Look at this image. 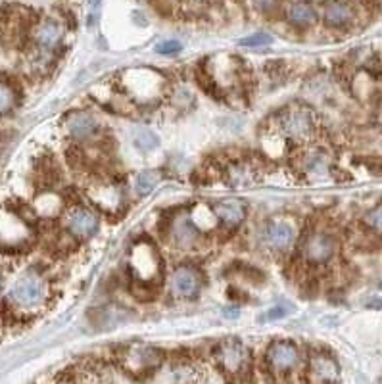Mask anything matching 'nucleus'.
I'll list each match as a JSON object with an SVG mask.
<instances>
[{
  "label": "nucleus",
  "mask_w": 382,
  "mask_h": 384,
  "mask_svg": "<svg viewBox=\"0 0 382 384\" xmlns=\"http://www.w3.org/2000/svg\"><path fill=\"white\" fill-rule=\"evenodd\" d=\"M211 210L217 217V225L221 231L227 233H234L246 223L248 220L250 208L248 204L240 200V198H225V200H219L211 206Z\"/></svg>",
  "instance_id": "18"
},
{
  "label": "nucleus",
  "mask_w": 382,
  "mask_h": 384,
  "mask_svg": "<svg viewBox=\"0 0 382 384\" xmlns=\"http://www.w3.org/2000/svg\"><path fill=\"white\" fill-rule=\"evenodd\" d=\"M213 360L229 383H248L252 376V350L238 338H225L213 348Z\"/></svg>",
  "instance_id": "8"
},
{
  "label": "nucleus",
  "mask_w": 382,
  "mask_h": 384,
  "mask_svg": "<svg viewBox=\"0 0 382 384\" xmlns=\"http://www.w3.org/2000/svg\"><path fill=\"white\" fill-rule=\"evenodd\" d=\"M160 229H162V236L177 252L196 250L206 238V233L198 227L190 210H177L165 215Z\"/></svg>",
  "instance_id": "9"
},
{
  "label": "nucleus",
  "mask_w": 382,
  "mask_h": 384,
  "mask_svg": "<svg viewBox=\"0 0 382 384\" xmlns=\"http://www.w3.org/2000/svg\"><path fill=\"white\" fill-rule=\"evenodd\" d=\"M160 183V173L152 171V169H144V171L137 173L133 179V190L137 197H148L150 192L158 187Z\"/></svg>",
  "instance_id": "24"
},
{
  "label": "nucleus",
  "mask_w": 382,
  "mask_h": 384,
  "mask_svg": "<svg viewBox=\"0 0 382 384\" xmlns=\"http://www.w3.org/2000/svg\"><path fill=\"white\" fill-rule=\"evenodd\" d=\"M273 43V37L269 35V33H254V35H250V37H244L240 40L242 47H248V48H259V47H267V45H271Z\"/></svg>",
  "instance_id": "27"
},
{
  "label": "nucleus",
  "mask_w": 382,
  "mask_h": 384,
  "mask_svg": "<svg viewBox=\"0 0 382 384\" xmlns=\"http://www.w3.org/2000/svg\"><path fill=\"white\" fill-rule=\"evenodd\" d=\"M165 286L173 300L192 302L202 294L206 286V275L194 261H179L165 277Z\"/></svg>",
  "instance_id": "11"
},
{
  "label": "nucleus",
  "mask_w": 382,
  "mask_h": 384,
  "mask_svg": "<svg viewBox=\"0 0 382 384\" xmlns=\"http://www.w3.org/2000/svg\"><path fill=\"white\" fill-rule=\"evenodd\" d=\"M225 179L229 181L231 187L242 188L250 187L256 181V165L250 162H233L225 167Z\"/></svg>",
  "instance_id": "21"
},
{
  "label": "nucleus",
  "mask_w": 382,
  "mask_h": 384,
  "mask_svg": "<svg viewBox=\"0 0 382 384\" xmlns=\"http://www.w3.org/2000/svg\"><path fill=\"white\" fill-rule=\"evenodd\" d=\"M63 129L77 146H94L104 139V123L91 110H73L63 119Z\"/></svg>",
  "instance_id": "12"
},
{
  "label": "nucleus",
  "mask_w": 382,
  "mask_h": 384,
  "mask_svg": "<svg viewBox=\"0 0 382 384\" xmlns=\"http://www.w3.org/2000/svg\"><path fill=\"white\" fill-rule=\"evenodd\" d=\"M361 231L374 238L381 240L382 238V202H379L373 208H369L363 217H361Z\"/></svg>",
  "instance_id": "22"
},
{
  "label": "nucleus",
  "mask_w": 382,
  "mask_h": 384,
  "mask_svg": "<svg viewBox=\"0 0 382 384\" xmlns=\"http://www.w3.org/2000/svg\"><path fill=\"white\" fill-rule=\"evenodd\" d=\"M158 137L148 129H141V131H137L135 135V144L139 146L144 152H148V150H154L158 146Z\"/></svg>",
  "instance_id": "26"
},
{
  "label": "nucleus",
  "mask_w": 382,
  "mask_h": 384,
  "mask_svg": "<svg viewBox=\"0 0 382 384\" xmlns=\"http://www.w3.org/2000/svg\"><path fill=\"white\" fill-rule=\"evenodd\" d=\"M340 250V238L335 229L327 225H313L307 227L300 236L296 244L298 263L304 269H325L338 256Z\"/></svg>",
  "instance_id": "4"
},
{
  "label": "nucleus",
  "mask_w": 382,
  "mask_h": 384,
  "mask_svg": "<svg viewBox=\"0 0 382 384\" xmlns=\"http://www.w3.org/2000/svg\"><path fill=\"white\" fill-rule=\"evenodd\" d=\"M319 17L330 31H348L358 24V6L351 0H325Z\"/></svg>",
  "instance_id": "16"
},
{
  "label": "nucleus",
  "mask_w": 382,
  "mask_h": 384,
  "mask_svg": "<svg viewBox=\"0 0 382 384\" xmlns=\"http://www.w3.org/2000/svg\"><path fill=\"white\" fill-rule=\"evenodd\" d=\"M181 50H183V45L175 39L162 40V43H158L156 45V52L162 56H175L179 54Z\"/></svg>",
  "instance_id": "28"
},
{
  "label": "nucleus",
  "mask_w": 382,
  "mask_h": 384,
  "mask_svg": "<svg viewBox=\"0 0 382 384\" xmlns=\"http://www.w3.org/2000/svg\"><path fill=\"white\" fill-rule=\"evenodd\" d=\"M192 6H198V8H206V6H215L221 0H188Z\"/></svg>",
  "instance_id": "30"
},
{
  "label": "nucleus",
  "mask_w": 382,
  "mask_h": 384,
  "mask_svg": "<svg viewBox=\"0 0 382 384\" xmlns=\"http://www.w3.org/2000/svg\"><path fill=\"white\" fill-rule=\"evenodd\" d=\"M0 286H2V275H0Z\"/></svg>",
  "instance_id": "32"
},
{
  "label": "nucleus",
  "mask_w": 382,
  "mask_h": 384,
  "mask_svg": "<svg viewBox=\"0 0 382 384\" xmlns=\"http://www.w3.org/2000/svg\"><path fill=\"white\" fill-rule=\"evenodd\" d=\"M119 91L131 106H152L158 104L171 91L169 79L150 68H135L123 71L119 77Z\"/></svg>",
  "instance_id": "5"
},
{
  "label": "nucleus",
  "mask_w": 382,
  "mask_h": 384,
  "mask_svg": "<svg viewBox=\"0 0 382 384\" xmlns=\"http://www.w3.org/2000/svg\"><path fill=\"white\" fill-rule=\"evenodd\" d=\"M298 167L310 179H321L333 173V164L327 152L319 148H305L298 156Z\"/></svg>",
  "instance_id": "20"
},
{
  "label": "nucleus",
  "mask_w": 382,
  "mask_h": 384,
  "mask_svg": "<svg viewBox=\"0 0 382 384\" xmlns=\"http://www.w3.org/2000/svg\"><path fill=\"white\" fill-rule=\"evenodd\" d=\"M50 281L40 269H29L17 277L8 289L6 300L2 302V312L10 317H27L47 307L50 302Z\"/></svg>",
  "instance_id": "1"
},
{
  "label": "nucleus",
  "mask_w": 382,
  "mask_h": 384,
  "mask_svg": "<svg viewBox=\"0 0 382 384\" xmlns=\"http://www.w3.org/2000/svg\"><path fill=\"white\" fill-rule=\"evenodd\" d=\"M300 235H298L296 221L289 215H273L267 217L258 229V244L261 250L273 256L284 258L296 248Z\"/></svg>",
  "instance_id": "7"
},
{
  "label": "nucleus",
  "mask_w": 382,
  "mask_h": 384,
  "mask_svg": "<svg viewBox=\"0 0 382 384\" xmlns=\"http://www.w3.org/2000/svg\"><path fill=\"white\" fill-rule=\"evenodd\" d=\"M89 200L100 213H121L127 206V190L116 179H98L89 190Z\"/></svg>",
  "instance_id": "14"
},
{
  "label": "nucleus",
  "mask_w": 382,
  "mask_h": 384,
  "mask_svg": "<svg viewBox=\"0 0 382 384\" xmlns=\"http://www.w3.org/2000/svg\"><path fill=\"white\" fill-rule=\"evenodd\" d=\"M252 6H254V10L258 12L259 16L271 20V17L281 14L282 0H252Z\"/></svg>",
  "instance_id": "25"
},
{
  "label": "nucleus",
  "mask_w": 382,
  "mask_h": 384,
  "mask_svg": "<svg viewBox=\"0 0 382 384\" xmlns=\"http://www.w3.org/2000/svg\"><path fill=\"white\" fill-rule=\"evenodd\" d=\"M164 352L152 346H131L123 353L125 369L135 376H144L154 373L164 363Z\"/></svg>",
  "instance_id": "17"
},
{
  "label": "nucleus",
  "mask_w": 382,
  "mask_h": 384,
  "mask_svg": "<svg viewBox=\"0 0 382 384\" xmlns=\"http://www.w3.org/2000/svg\"><path fill=\"white\" fill-rule=\"evenodd\" d=\"M164 259L154 240L142 236L135 240L127 256V275L131 281V291L142 298V292L156 291L165 277Z\"/></svg>",
  "instance_id": "2"
},
{
  "label": "nucleus",
  "mask_w": 382,
  "mask_h": 384,
  "mask_svg": "<svg viewBox=\"0 0 382 384\" xmlns=\"http://www.w3.org/2000/svg\"><path fill=\"white\" fill-rule=\"evenodd\" d=\"M284 314H286V309H282L281 306H277V307H273L269 314L263 315V317H267V319H279V317H282Z\"/></svg>",
  "instance_id": "31"
},
{
  "label": "nucleus",
  "mask_w": 382,
  "mask_h": 384,
  "mask_svg": "<svg viewBox=\"0 0 382 384\" xmlns=\"http://www.w3.org/2000/svg\"><path fill=\"white\" fill-rule=\"evenodd\" d=\"M62 229L73 243H86L100 231V212L93 204L73 200L63 208Z\"/></svg>",
  "instance_id": "10"
},
{
  "label": "nucleus",
  "mask_w": 382,
  "mask_h": 384,
  "mask_svg": "<svg viewBox=\"0 0 382 384\" xmlns=\"http://www.w3.org/2000/svg\"><path fill=\"white\" fill-rule=\"evenodd\" d=\"M281 16L296 31H307L319 22V10L312 0H282Z\"/></svg>",
  "instance_id": "19"
},
{
  "label": "nucleus",
  "mask_w": 382,
  "mask_h": 384,
  "mask_svg": "<svg viewBox=\"0 0 382 384\" xmlns=\"http://www.w3.org/2000/svg\"><path fill=\"white\" fill-rule=\"evenodd\" d=\"M300 363H302V350L294 340L279 338L267 346L263 365L267 373L275 378H286L292 371L300 367Z\"/></svg>",
  "instance_id": "13"
},
{
  "label": "nucleus",
  "mask_w": 382,
  "mask_h": 384,
  "mask_svg": "<svg viewBox=\"0 0 382 384\" xmlns=\"http://www.w3.org/2000/svg\"><path fill=\"white\" fill-rule=\"evenodd\" d=\"M269 127L292 146H305L319 133V116L307 104H289L269 118Z\"/></svg>",
  "instance_id": "3"
},
{
  "label": "nucleus",
  "mask_w": 382,
  "mask_h": 384,
  "mask_svg": "<svg viewBox=\"0 0 382 384\" xmlns=\"http://www.w3.org/2000/svg\"><path fill=\"white\" fill-rule=\"evenodd\" d=\"M369 171L374 175H382V158H367L365 160Z\"/></svg>",
  "instance_id": "29"
},
{
  "label": "nucleus",
  "mask_w": 382,
  "mask_h": 384,
  "mask_svg": "<svg viewBox=\"0 0 382 384\" xmlns=\"http://www.w3.org/2000/svg\"><path fill=\"white\" fill-rule=\"evenodd\" d=\"M63 37H66V27L62 22L52 17L35 22L29 37L33 47V71H39V73L50 71L52 63L60 56Z\"/></svg>",
  "instance_id": "6"
},
{
  "label": "nucleus",
  "mask_w": 382,
  "mask_h": 384,
  "mask_svg": "<svg viewBox=\"0 0 382 384\" xmlns=\"http://www.w3.org/2000/svg\"><path fill=\"white\" fill-rule=\"evenodd\" d=\"M304 384H338L340 383V365L330 352L315 350L305 361Z\"/></svg>",
  "instance_id": "15"
},
{
  "label": "nucleus",
  "mask_w": 382,
  "mask_h": 384,
  "mask_svg": "<svg viewBox=\"0 0 382 384\" xmlns=\"http://www.w3.org/2000/svg\"><path fill=\"white\" fill-rule=\"evenodd\" d=\"M20 102V91L12 79L0 75V116H6Z\"/></svg>",
  "instance_id": "23"
}]
</instances>
